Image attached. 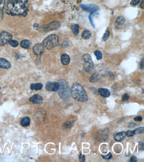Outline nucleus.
Listing matches in <instances>:
<instances>
[{
    "mask_svg": "<svg viewBox=\"0 0 144 162\" xmlns=\"http://www.w3.org/2000/svg\"><path fill=\"white\" fill-rule=\"evenodd\" d=\"M28 0H8L6 13L12 16L25 17L28 14Z\"/></svg>",
    "mask_w": 144,
    "mask_h": 162,
    "instance_id": "nucleus-1",
    "label": "nucleus"
},
{
    "mask_svg": "<svg viewBox=\"0 0 144 162\" xmlns=\"http://www.w3.org/2000/svg\"><path fill=\"white\" fill-rule=\"evenodd\" d=\"M70 93L73 98L77 101H86L88 98L85 89L79 83H74L72 84L70 90Z\"/></svg>",
    "mask_w": 144,
    "mask_h": 162,
    "instance_id": "nucleus-2",
    "label": "nucleus"
},
{
    "mask_svg": "<svg viewBox=\"0 0 144 162\" xmlns=\"http://www.w3.org/2000/svg\"><path fill=\"white\" fill-rule=\"evenodd\" d=\"M59 87L58 93L59 96L63 100H67L70 98V90L69 85L67 82L64 79H60L58 81Z\"/></svg>",
    "mask_w": 144,
    "mask_h": 162,
    "instance_id": "nucleus-3",
    "label": "nucleus"
},
{
    "mask_svg": "<svg viewBox=\"0 0 144 162\" xmlns=\"http://www.w3.org/2000/svg\"><path fill=\"white\" fill-rule=\"evenodd\" d=\"M42 44L44 48L50 50L58 46L59 38L56 35H50L44 39Z\"/></svg>",
    "mask_w": 144,
    "mask_h": 162,
    "instance_id": "nucleus-4",
    "label": "nucleus"
},
{
    "mask_svg": "<svg viewBox=\"0 0 144 162\" xmlns=\"http://www.w3.org/2000/svg\"><path fill=\"white\" fill-rule=\"evenodd\" d=\"M82 58L85 61L84 69L85 71L87 72L91 71L94 67V63L92 62L91 56L88 54H85Z\"/></svg>",
    "mask_w": 144,
    "mask_h": 162,
    "instance_id": "nucleus-5",
    "label": "nucleus"
},
{
    "mask_svg": "<svg viewBox=\"0 0 144 162\" xmlns=\"http://www.w3.org/2000/svg\"><path fill=\"white\" fill-rule=\"evenodd\" d=\"M12 36L8 32L4 31L0 33V46L5 45L12 39Z\"/></svg>",
    "mask_w": 144,
    "mask_h": 162,
    "instance_id": "nucleus-6",
    "label": "nucleus"
},
{
    "mask_svg": "<svg viewBox=\"0 0 144 162\" xmlns=\"http://www.w3.org/2000/svg\"><path fill=\"white\" fill-rule=\"evenodd\" d=\"M60 26V24L58 21H54L53 22L43 26L41 28V31L47 32L52 30H56L58 29Z\"/></svg>",
    "mask_w": 144,
    "mask_h": 162,
    "instance_id": "nucleus-7",
    "label": "nucleus"
},
{
    "mask_svg": "<svg viewBox=\"0 0 144 162\" xmlns=\"http://www.w3.org/2000/svg\"><path fill=\"white\" fill-rule=\"evenodd\" d=\"M79 7L82 9H83L85 12H90L91 13L95 12L99 10V7L94 4H87V5L81 4Z\"/></svg>",
    "mask_w": 144,
    "mask_h": 162,
    "instance_id": "nucleus-8",
    "label": "nucleus"
},
{
    "mask_svg": "<svg viewBox=\"0 0 144 162\" xmlns=\"http://www.w3.org/2000/svg\"><path fill=\"white\" fill-rule=\"evenodd\" d=\"M59 85L58 82H49L46 83L45 88L47 91L56 92L58 90Z\"/></svg>",
    "mask_w": 144,
    "mask_h": 162,
    "instance_id": "nucleus-9",
    "label": "nucleus"
},
{
    "mask_svg": "<svg viewBox=\"0 0 144 162\" xmlns=\"http://www.w3.org/2000/svg\"><path fill=\"white\" fill-rule=\"evenodd\" d=\"M44 46L42 44H37L33 46V51L35 55L36 56H40L44 51Z\"/></svg>",
    "mask_w": 144,
    "mask_h": 162,
    "instance_id": "nucleus-10",
    "label": "nucleus"
},
{
    "mask_svg": "<svg viewBox=\"0 0 144 162\" xmlns=\"http://www.w3.org/2000/svg\"><path fill=\"white\" fill-rule=\"evenodd\" d=\"M29 100L34 104H39L42 102L43 99L42 97L39 95L35 94L30 98Z\"/></svg>",
    "mask_w": 144,
    "mask_h": 162,
    "instance_id": "nucleus-11",
    "label": "nucleus"
},
{
    "mask_svg": "<svg viewBox=\"0 0 144 162\" xmlns=\"http://www.w3.org/2000/svg\"><path fill=\"white\" fill-rule=\"evenodd\" d=\"M11 67V63L7 60L0 58V68L2 69H9Z\"/></svg>",
    "mask_w": 144,
    "mask_h": 162,
    "instance_id": "nucleus-12",
    "label": "nucleus"
},
{
    "mask_svg": "<svg viewBox=\"0 0 144 162\" xmlns=\"http://www.w3.org/2000/svg\"><path fill=\"white\" fill-rule=\"evenodd\" d=\"M98 92L99 95L104 98H108L111 95L110 91L107 89L100 88L99 89Z\"/></svg>",
    "mask_w": 144,
    "mask_h": 162,
    "instance_id": "nucleus-13",
    "label": "nucleus"
},
{
    "mask_svg": "<svg viewBox=\"0 0 144 162\" xmlns=\"http://www.w3.org/2000/svg\"><path fill=\"white\" fill-rule=\"evenodd\" d=\"M126 136V132H121L118 133H117L114 136V139L115 141L120 142L123 141L124 139Z\"/></svg>",
    "mask_w": 144,
    "mask_h": 162,
    "instance_id": "nucleus-14",
    "label": "nucleus"
},
{
    "mask_svg": "<svg viewBox=\"0 0 144 162\" xmlns=\"http://www.w3.org/2000/svg\"><path fill=\"white\" fill-rule=\"evenodd\" d=\"M61 61L64 65H67L70 63V57L66 54H63L61 56Z\"/></svg>",
    "mask_w": 144,
    "mask_h": 162,
    "instance_id": "nucleus-15",
    "label": "nucleus"
},
{
    "mask_svg": "<svg viewBox=\"0 0 144 162\" xmlns=\"http://www.w3.org/2000/svg\"><path fill=\"white\" fill-rule=\"evenodd\" d=\"M125 20L122 16H119L117 18L115 23V25L116 28H118L123 25L125 23Z\"/></svg>",
    "mask_w": 144,
    "mask_h": 162,
    "instance_id": "nucleus-16",
    "label": "nucleus"
},
{
    "mask_svg": "<svg viewBox=\"0 0 144 162\" xmlns=\"http://www.w3.org/2000/svg\"><path fill=\"white\" fill-rule=\"evenodd\" d=\"M42 84L41 83H32L30 84V89L31 90H39L42 88Z\"/></svg>",
    "mask_w": 144,
    "mask_h": 162,
    "instance_id": "nucleus-17",
    "label": "nucleus"
},
{
    "mask_svg": "<svg viewBox=\"0 0 144 162\" xmlns=\"http://www.w3.org/2000/svg\"><path fill=\"white\" fill-rule=\"evenodd\" d=\"M20 45L24 49H28L31 46V42L28 40H23L20 42Z\"/></svg>",
    "mask_w": 144,
    "mask_h": 162,
    "instance_id": "nucleus-18",
    "label": "nucleus"
},
{
    "mask_svg": "<svg viewBox=\"0 0 144 162\" xmlns=\"http://www.w3.org/2000/svg\"><path fill=\"white\" fill-rule=\"evenodd\" d=\"M30 119L28 117H25L22 118L20 121V124L23 127H27L30 124Z\"/></svg>",
    "mask_w": 144,
    "mask_h": 162,
    "instance_id": "nucleus-19",
    "label": "nucleus"
},
{
    "mask_svg": "<svg viewBox=\"0 0 144 162\" xmlns=\"http://www.w3.org/2000/svg\"><path fill=\"white\" fill-rule=\"evenodd\" d=\"M5 4V0H0V21H1L4 16V9Z\"/></svg>",
    "mask_w": 144,
    "mask_h": 162,
    "instance_id": "nucleus-20",
    "label": "nucleus"
},
{
    "mask_svg": "<svg viewBox=\"0 0 144 162\" xmlns=\"http://www.w3.org/2000/svg\"><path fill=\"white\" fill-rule=\"evenodd\" d=\"M79 25H74L71 27V30L74 35L77 36L79 33Z\"/></svg>",
    "mask_w": 144,
    "mask_h": 162,
    "instance_id": "nucleus-21",
    "label": "nucleus"
},
{
    "mask_svg": "<svg viewBox=\"0 0 144 162\" xmlns=\"http://www.w3.org/2000/svg\"><path fill=\"white\" fill-rule=\"evenodd\" d=\"M82 36L85 39H88L91 37V33L89 30H84L82 33Z\"/></svg>",
    "mask_w": 144,
    "mask_h": 162,
    "instance_id": "nucleus-22",
    "label": "nucleus"
},
{
    "mask_svg": "<svg viewBox=\"0 0 144 162\" xmlns=\"http://www.w3.org/2000/svg\"><path fill=\"white\" fill-rule=\"evenodd\" d=\"M99 79V75L98 74H94L90 78L89 81L91 82H97Z\"/></svg>",
    "mask_w": 144,
    "mask_h": 162,
    "instance_id": "nucleus-23",
    "label": "nucleus"
},
{
    "mask_svg": "<svg viewBox=\"0 0 144 162\" xmlns=\"http://www.w3.org/2000/svg\"><path fill=\"white\" fill-rule=\"evenodd\" d=\"M98 15V13H97L93 12V13H92L89 16V20H90V22L91 23V25L93 27V28L95 27L94 23H93V17H94V16H97Z\"/></svg>",
    "mask_w": 144,
    "mask_h": 162,
    "instance_id": "nucleus-24",
    "label": "nucleus"
},
{
    "mask_svg": "<svg viewBox=\"0 0 144 162\" xmlns=\"http://www.w3.org/2000/svg\"><path fill=\"white\" fill-rule=\"evenodd\" d=\"M9 43L11 46L14 48L17 47L19 45V42L17 41L14 40H11L9 42Z\"/></svg>",
    "mask_w": 144,
    "mask_h": 162,
    "instance_id": "nucleus-25",
    "label": "nucleus"
},
{
    "mask_svg": "<svg viewBox=\"0 0 144 162\" xmlns=\"http://www.w3.org/2000/svg\"><path fill=\"white\" fill-rule=\"evenodd\" d=\"M94 54L97 57V59L98 60H100L102 58V52L99 50H95L94 52Z\"/></svg>",
    "mask_w": 144,
    "mask_h": 162,
    "instance_id": "nucleus-26",
    "label": "nucleus"
},
{
    "mask_svg": "<svg viewBox=\"0 0 144 162\" xmlns=\"http://www.w3.org/2000/svg\"><path fill=\"white\" fill-rule=\"evenodd\" d=\"M133 131V133L134 135L143 133L144 132V127H142L138 128L137 129H135Z\"/></svg>",
    "mask_w": 144,
    "mask_h": 162,
    "instance_id": "nucleus-27",
    "label": "nucleus"
},
{
    "mask_svg": "<svg viewBox=\"0 0 144 162\" xmlns=\"http://www.w3.org/2000/svg\"><path fill=\"white\" fill-rule=\"evenodd\" d=\"M110 35V31L108 30H107L106 32L105 33V34L103 36V38H102L103 40L104 41H106V40H107L108 39Z\"/></svg>",
    "mask_w": 144,
    "mask_h": 162,
    "instance_id": "nucleus-28",
    "label": "nucleus"
},
{
    "mask_svg": "<svg viewBox=\"0 0 144 162\" xmlns=\"http://www.w3.org/2000/svg\"><path fill=\"white\" fill-rule=\"evenodd\" d=\"M140 0H132L130 2V4L132 5L136 6L139 4Z\"/></svg>",
    "mask_w": 144,
    "mask_h": 162,
    "instance_id": "nucleus-29",
    "label": "nucleus"
},
{
    "mask_svg": "<svg viewBox=\"0 0 144 162\" xmlns=\"http://www.w3.org/2000/svg\"><path fill=\"white\" fill-rule=\"evenodd\" d=\"M130 96L128 94H125L123 95L122 97V100L123 101H126V100H128V99L129 98Z\"/></svg>",
    "mask_w": 144,
    "mask_h": 162,
    "instance_id": "nucleus-30",
    "label": "nucleus"
},
{
    "mask_svg": "<svg viewBox=\"0 0 144 162\" xmlns=\"http://www.w3.org/2000/svg\"><path fill=\"white\" fill-rule=\"evenodd\" d=\"M102 157L103 158L105 159H110L112 157V154L111 153H110V152L107 155H102Z\"/></svg>",
    "mask_w": 144,
    "mask_h": 162,
    "instance_id": "nucleus-31",
    "label": "nucleus"
},
{
    "mask_svg": "<svg viewBox=\"0 0 144 162\" xmlns=\"http://www.w3.org/2000/svg\"><path fill=\"white\" fill-rule=\"evenodd\" d=\"M126 133V136H127L128 137H131L132 136H133V135H134V133H133V131H130V130H128V131H127Z\"/></svg>",
    "mask_w": 144,
    "mask_h": 162,
    "instance_id": "nucleus-32",
    "label": "nucleus"
},
{
    "mask_svg": "<svg viewBox=\"0 0 144 162\" xmlns=\"http://www.w3.org/2000/svg\"><path fill=\"white\" fill-rule=\"evenodd\" d=\"M79 161L80 162H85V156L84 155H82V154H81L80 155H79Z\"/></svg>",
    "mask_w": 144,
    "mask_h": 162,
    "instance_id": "nucleus-33",
    "label": "nucleus"
},
{
    "mask_svg": "<svg viewBox=\"0 0 144 162\" xmlns=\"http://www.w3.org/2000/svg\"><path fill=\"white\" fill-rule=\"evenodd\" d=\"M134 120L136 121H141L142 120V118L140 116H137L134 118Z\"/></svg>",
    "mask_w": 144,
    "mask_h": 162,
    "instance_id": "nucleus-34",
    "label": "nucleus"
},
{
    "mask_svg": "<svg viewBox=\"0 0 144 162\" xmlns=\"http://www.w3.org/2000/svg\"><path fill=\"white\" fill-rule=\"evenodd\" d=\"M130 161L131 162H136L137 161V158L136 157L134 156H133L131 157Z\"/></svg>",
    "mask_w": 144,
    "mask_h": 162,
    "instance_id": "nucleus-35",
    "label": "nucleus"
},
{
    "mask_svg": "<svg viewBox=\"0 0 144 162\" xmlns=\"http://www.w3.org/2000/svg\"><path fill=\"white\" fill-rule=\"evenodd\" d=\"M62 45V46L63 47L66 48L68 46L69 44H68V43L67 41H64L63 42Z\"/></svg>",
    "mask_w": 144,
    "mask_h": 162,
    "instance_id": "nucleus-36",
    "label": "nucleus"
},
{
    "mask_svg": "<svg viewBox=\"0 0 144 162\" xmlns=\"http://www.w3.org/2000/svg\"><path fill=\"white\" fill-rule=\"evenodd\" d=\"M33 27L35 29H38V28H39V25L38 23H34L33 24Z\"/></svg>",
    "mask_w": 144,
    "mask_h": 162,
    "instance_id": "nucleus-37",
    "label": "nucleus"
},
{
    "mask_svg": "<svg viewBox=\"0 0 144 162\" xmlns=\"http://www.w3.org/2000/svg\"><path fill=\"white\" fill-rule=\"evenodd\" d=\"M140 68L142 69H144V59H143L140 63Z\"/></svg>",
    "mask_w": 144,
    "mask_h": 162,
    "instance_id": "nucleus-38",
    "label": "nucleus"
},
{
    "mask_svg": "<svg viewBox=\"0 0 144 162\" xmlns=\"http://www.w3.org/2000/svg\"><path fill=\"white\" fill-rule=\"evenodd\" d=\"M140 7L142 9H144V0H142L141 2V4H140Z\"/></svg>",
    "mask_w": 144,
    "mask_h": 162,
    "instance_id": "nucleus-39",
    "label": "nucleus"
},
{
    "mask_svg": "<svg viewBox=\"0 0 144 162\" xmlns=\"http://www.w3.org/2000/svg\"><path fill=\"white\" fill-rule=\"evenodd\" d=\"M135 126V124L133 123H130L128 125V128H133Z\"/></svg>",
    "mask_w": 144,
    "mask_h": 162,
    "instance_id": "nucleus-40",
    "label": "nucleus"
},
{
    "mask_svg": "<svg viewBox=\"0 0 144 162\" xmlns=\"http://www.w3.org/2000/svg\"><path fill=\"white\" fill-rule=\"evenodd\" d=\"M15 58H16V59H19L20 58V56H19L18 55L16 54V56H15Z\"/></svg>",
    "mask_w": 144,
    "mask_h": 162,
    "instance_id": "nucleus-41",
    "label": "nucleus"
},
{
    "mask_svg": "<svg viewBox=\"0 0 144 162\" xmlns=\"http://www.w3.org/2000/svg\"><path fill=\"white\" fill-rule=\"evenodd\" d=\"M0 90H1V87H0Z\"/></svg>",
    "mask_w": 144,
    "mask_h": 162,
    "instance_id": "nucleus-42",
    "label": "nucleus"
},
{
    "mask_svg": "<svg viewBox=\"0 0 144 162\" xmlns=\"http://www.w3.org/2000/svg\"><path fill=\"white\" fill-rule=\"evenodd\" d=\"M0 100H1V99H0Z\"/></svg>",
    "mask_w": 144,
    "mask_h": 162,
    "instance_id": "nucleus-43",
    "label": "nucleus"
}]
</instances>
